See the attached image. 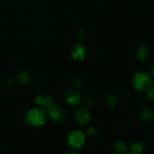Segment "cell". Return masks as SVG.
Wrapping results in <instances>:
<instances>
[{
	"instance_id": "obj_1",
	"label": "cell",
	"mask_w": 154,
	"mask_h": 154,
	"mask_svg": "<svg viewBox=\"0 0 154 154\" xmlns=\"http://www.w3.org/2000/svg\"><path fill=\"white\" fill-rule=\"evenodd\" d=\"M132 84L138 91L147 92L153 87V80L149 74L137 72L132 78Z\"/></svg>"
},
{
	"instance_id": "obj_2",
	"label": "cell",
	"mask_w": 154,
	"mask_h": 154,
	"mask_svg": "<svg viewBox=\"0 0 154 154\" xmlns=\"http://www.w3.org/2000/svg\"><path fill=\"white\" fill-rule=\"evenodd\" d=\"M47 111L43 107H38L30 110L26 114V121L32 126H41L46 122Z\"/></svg>"
},
{
	"instance_id": "obj_3",
	"label": "cell",
	"mask_w": 154,
	"mask_h": 154,
	"mask_svg": "<svg viewBox=\"0 0 154 154\" xmlns=\"http://www.w3.org/2000/svg\"><path fill=\"white\" fill-rule=\"evenodd\" d=\"M68 144L72 148L81 149L86 142V135L82 131L74 130L68 136Z\"/></svg>"
},
{
	"instance_id": "obj_4",
	"label": "cell",
	"mask_w": 154,
	"mask_h": 154,
	"mask_svg": "<svg viewBox=\"0 0 154 154\" xmlns=\"http://www.w3.org/2000/svg\"><path fill=\"white\" fill-rule=\"evenodd\" d=\"M46 109L48 110V114H49L50 117H51L54 121L61 122L63 121V120H64V112H63V109L59 106V105L56 102L53 101L52 103H51Z\"/></svg>"
},
{
	"instance_id": "obj_5",
	"label": "cell",
	"mask_w": 154,
	"mask_h": 154,
	"mask_svg": "<svg viewBox=\"0 0 154 154\" xmlns=\"http://www.w3.org/2000/svg\"><path fill=\"white\" fill-rule=\"evenodd\" d=\"M74 118L78 124L86 125L90 123L91 120V115L85 108H79L75 111Z\"/></svg>"
},
{
	"instance_id": "obj_6",
	"label": "cell",
	"mask_w": 154,
	"mask_h": 154,
	"mask_svg": "<svg viewBox=\"0 0 154 154\" xmlns=\"http://www.w3.org/2000/svg\"><path fill=\"white\" fill-rule=\"evenodd\" d=\"M66 99L71 105L77 106L81 103V98L79 93L75 90H69L66 94Z\"/></svg>"
},
{
	"instance_id": "obj_7",
	"label": "cell",
	"mask_w": 154,
	"mask_h": 154,
	"mask_svg": "<svg viewBox=\"0 0 154 154\" xmlns=\"http://www.w3.org/2000/svg\"><path fill=\"white\" fill-rule=\"evenodd\" d=\"M86 50L84 46L81 45H75L72 51V56L75 60H83L85 58Z\"/></svg>"
},
{
	"instance_id": "obj_8",
	"label": "cell",
	"mask_w": 154,
	"mask_h": 154,
	"mask_svg": "<svg viewBox=\"0 0 154 154\" xmlns=\"http://www.w3.org/2000/svg\"><path fill=\"white\" fill-rule=\"evenodd\" d=\"M150 57V49L146 45H140L138 48L136 53V57L141 61H146Z\"/></svg>"
},
{
	"instance_id": "obj_9",
	"label": "cell",
	"mask_w": 154,
	"mask_h": 154,
	"mask_svg": "<svg viewBox=\"0 0 154 154\" xmlns=\"http://www.w3.org/2000/svg\"><path fill=\"white\" fill-rule=\"evenodd\" d=\"M35 102L40 106L47 108L53 102V99L49 96H43L40 95L35 98Z\"/></svg>"
},
{
	"instance_id": "obj_10",
	"label": "cell",
	"mask_w": 154,
	"mask_h": 154,
	"mask_svg": "<svg viewBox=\"0 0 154 154\" xmlns=\"http://www.w3.org/2000/svg\"><path fill=\"white\" fill-rule=\"evenodd\" d=\"M113 149L116 154H126L128 151L127 146L122 141H117L113 146Z\"/></svg>"
},
{
	"instance_id": "obj_11",
	"label": "cell",
	"mask_w": 154,
	"mask_h": 154,
	"mask_svg": "<svg viewBox=\"0 0 154 154\" xmlns=\"http://www.w3.org/2000/svg\"><path fill=\"white\" fill-rule=\"evenodd\" d=\"M140 119L141 121L145 123H150L153 120V114L149 109H144L141 111L140 114Z\"/></svg>"
},
{
	"instance_id": "obj_12",
	"label": "cell",
	"mask_w": 154,
	"mask_h": 154,
	"mask_svg": "<svg viewBox=\"0 0 154 154\" xmlns=\"http://www.w3.org/2000/svg\"><path fill=\"white\" fill-rule=\"evenodd\" d=\"M144 150V144L142 142H136L131 147L129 153L130 154H141Z\"/></svg>"
},
{
	"instance_id": "obj_13",
	"label": "cell",
	"mask_w": 154,
	"mask_h": 154,
	"mask_svg": "<svg viewBox=\"0 0 154 154\" xmlns=\"http://www.w3.org/2000/svg\"><path fill=\"white\" fill-rule=\"evenodd\" d=\"M17 82L21 85L27 84L30 80V74L26 71H23L17 77Z\"/></svg>"
},
{
	"instance_id": "obj_14",
	"label": "cell",
	"mask_w": 154,
	"mask_h": 154,
	"mask_svg": "<svg viewBox=\"0 0 154 154\" xmlns=\"http://www.w3.org/2000/svg\"><path fill=\"white\" fill-rule=\"evenodd\" d=\"M116 102H117V99L114 95H109L106 98V105L110 108L114 107L116 105Z\"/></svg>"
},
{
	"instance_id": "obj_15",
	"label": "cell",
	"mask_w": 154,
	"mask_h": 154,
	"mask_svg": "<svg viewBox=\"0 0 154 154\" xmlns=\"http://www.w3.org/2000/svg\"><path fill=\"white\" fill-rule=\"evenodd\" d=\"M87 135H90L91 137H95L99 134V130L96 126H90L88 129H87Z\"/></svg>"
},
{
	"instance_id": "obj_16",
	"label": "cell",
	"mask_w": 154,
	"mask_h": 154,
	"mask_svg": "<svg viewBox=\"0 0 154 154\" xmlns=\"http://www.w3.org/2000/svg\"><path fill=\"white\" fill-rule=\"evenodd\" d=\"M87 37V33H86L85 30L84 29H79L76 34V38L80 41L84 40Z\"/></svg>"
},
{
	"instance_id": "obj_17",
	"label": "cell",
	"mask_w": 154,
	"mask_h": 154,
	"mask_svg": "<svg viewBox=\"0 0 154 154\" xmlns=\"http://www.w3.org/2000/svg\"><path fill=\"white\" fill-rule=\"evenodd\" d=\"M146 97H147V100L154 101V88L152 87L151 89H150V90L147 91Z\"/></svg>"
},
{
	"instance_id": "obj_18",
	"label": "cell",
	"mask_w": 154,
	"mask_h": 154,
	"mask_svg": "<svg viewBox=\"0 0 154 154\" xmlns=\"http://www.w3.org/2000/svg\"><path fill=\"white\" fill-rule=\"evenodd\" d=\"M71 84H72V87L76 88V87H79L81 85V81L78 78H74L71 81Z\"/></svg>"
},
{
	"instance_id": "obj_19",
	"label": "cell",
	"mask_w": 154,
	"mask_h": 154,
	"mask_svg": "<svg viewBox=\"0 0 154 154\" xmlns=\"http://www.w3.org/2000/svg\"><path fill=\"white\" fill-rule=\"evenodd\" d=\"M95 104V99L92 97H87L85 99V105L87 107H92Z\"/></svg>"
},
{
	"instance_id": "obj_20",
	"label": "cell",
	"mask_w": 154,
	"mask_h": 154,
	"mask_svg": "<svg viewBox=\"0 0 154 154\" xmlns=\"http://www.w3.org/2000/svg\"><path fill=\"white\" fill-rule=\"evenodd\" d=\"M5 83L6 84H8V85H11L14 83V78L11 76L6 77L5 79Z\"/></svg>"
},
{
	"instance_id": "obj_21",
	"label": "cell",
	"mask_w": 154,
	"mask_h": 154,
	"mask_svg": "<svg viewBox=\"0 0 154 154\" xmlns=\"http://www.w3.org/2000/svg\"><path fill=\"white\" fill-rule=\"evenodd\" d=\"M150 72H151L152 75H154V64L152 65V66L150 67Z\"/></svg>"
},
{
	"instance_id": "obj_22",
	"label": "cell",
	"mask_w": 154,
	"mask_h": 154,
	"mask_svg": "<svg viewBox=\"0 0 154 154\" xmlns=\"http://www.w3.org/2000/svg\"><path fill=\"white\" fill-rule=\"evenodd\" d=\"M66 154H81V153H75V152H74V153H66Z\"/></svg>"
},
{
	"instance_id": "obj_23",
	"label": "cell",
	"mask_w": 154,
	"mask_h": 154,
	"mask_svg": "<svg viewBox=\"0 0 154 154\" xmlns=\"http://www.w3.org/2000/svg\"></svg>"
}]
</instances>
